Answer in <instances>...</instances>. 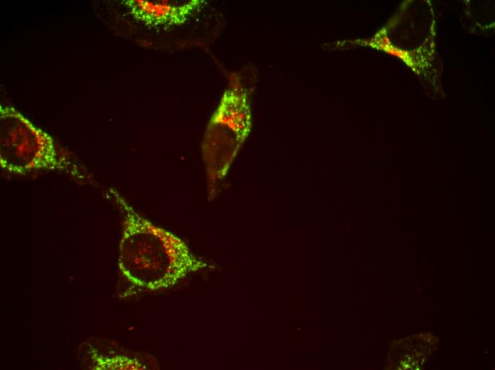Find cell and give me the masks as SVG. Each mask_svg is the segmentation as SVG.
I'll return each instance as SVG.
<instances>
[{
  "label": "cell",
  "instance_id": "1",
  "mask_svg": "<svg viewBox=\"0 0 495 370\" xmlns=\"http://www.w3.org/2000/svg\"><path fill=\"white\" fill-rule=\"evenodd\" d=\"M110 193L123 216L118 268L128 282L161 290L208 267L181 238L139 215L115 190Z\"/></svg>",
  "mask_w": 495,
  "mask_h": 370
},
{
  "label": "cell",
  "instance_id": "2",
  "mask_svg": "<svg viewBox=\"0 0 495 370\" xmlns=\"http://www.w3.org/2000/svg\"><path fill=\"white\" fill-rule=\"evenodd\" d=\"M0 164L9 173L63 172L84 182L87 176L46 132L16 109L0 106Z\"/></svg>",
  "mask_w": 495,
  "mask_h": 370
},
{
  "label": "cell",
  "instance_id": "3",
  "mask_svg": "<svg viewBox=\"0 0 495 370\" xmlns=\"http://www.w3.org/2000/svg\"><path fill=\"white\" fill-rule=\"evenodd\" d=\"M244 100L225 92L206 127L202 155L208 200L215 196L218 186L248 130L249 115Z\"/></svg>",
  "mask_w": 495,
  "mask_h": 370
},
{
  "label": "cell",
  "instance_id": "4",
  "mask_svg": "<svg viewBox=\"0 0 495 370\" xmlns=\"http://www.w3.org/2000/svg\"><path fill=\"white\" fill-rule=\"evenodd\" d=\"M122 4L129 16L139 25L168 32H178L199 21L198 16L208 5L203 0H126Z\"/></svg>",
  "mask_w": 495,
  "mask_h": 370
},
{
  "label": "cell",
  "instance_id": "5",
  "mask_svg": "<svg viewBox=\"0 0 495 370\" xmlns=\"http://www.w3.org/2000/svg\"><path fill=\"white\" fill-rule=\"evenodd\" d=\"M94 362L96 363L94 366L95 369H144V366L138 361L121 356L107 357L100 355L97 356Z\"/></svg>",
  "mask_w": 495,
  "mask_h": 370
}]
</instances>
